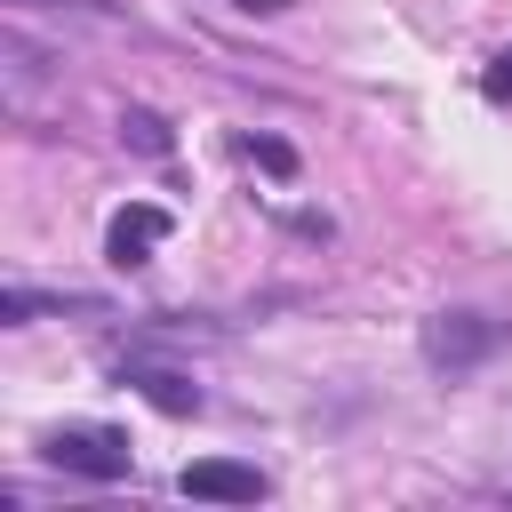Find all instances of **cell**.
I'll return each mask as SVG.
<instances>
[{"label":"cell","instance_id":"obj_1","mask_svg":"<svg viewBox=\"0 0 512 512\" xmlns=\"http://www.w3.org/2000/svg\"><path fill=\"white\" fill-rule=\"evenodd\" d=\"M40 456H48L56 472H80V480H128V464H136L112 424H56V432L40 440Z\"/></svg>","mask_w":512,"mask_h":512},{"label":"cell","instance_id":"obj_2","mask_svg":"<svg viewBox=\"0 0 512 512\" xmlns=\"http://www.w3.org/2000/svg\"><path fill=\"white\" fill-rule=\"evenodd\" d=\"M496 344H504V328H496L488 312H432V320H424V360H432L440 376L480 368Z\"/></svg>","mask_w":512,"mask_h":512},{"label":"cell","instance_id":"obj_3","mask_svg":"<svg viewBox=\"0 0 512 512\" xmlns=\"http://www.w3.org/2000/svg\"><path fill=\"white\" fill-rule=\"evenodd\" d=\"M176 488L192 496V504H264V472L256 464H240V456H200V464H184L176 472Z\"/></svg>","mask_w":512,"mask_h":512},{"label":"cell","instance_id":"obj_4","mask_svg":"<svg viewBox=\"0 0 512 512\" xmlns=\"http://www.w3.org/2000/svg\"><path fill=\"white\" fill-rule=\"evenodd\" d=\"M176 224H168V208H152V200H136V208H120L112 216V232H104V248H112V264H144L160 240H168Z\"/></svg>","mask_w":512,"mask_h":512},{"label":"cell","instance_id":"obj_5","mask_svg":"<svg viewBox=\"0 0 512 512\" xmlns=\"http://www.w3.org/2000/svg\"><path fill=\"white\" fill-rule=\"evenodd\" d=\"M120 384H136L152 408H168V416H200V384L184 376V368H160V360H120Z\"/></svg>","mask_w":512,"mask_h":512},{"label":"cell","instance_id":"obj_6","mask_svg":"<svg viewBox=\"0 0 512 512\" xmlns=\"http://www.w3.org/2000/svg\"><path fill=\"white\" fill-rule=\"evenodd\" d=\"M32 312H96V296H40V288H0V320L24 328Z\"/></svg>","mask_w":512,"mask_h":512},{"label":"cell","instance_id":"obj_7","mask_svg":"<svg viewBox=\"0 0 512 512\" xmlns=\"http://www.w3.org/2000/svg\"><path fill=\"white\" fill-rule=\"evenodd\" d=\"M120 136H128V144H136V152H152V160H160V152H168V144H176V136H168V120H160V112H120Z\"/></svg>","mask_w":512,"mask_h":512},{"label":"cell","instance_id":"obj_8","mask_svg":"<svg viewBox=\"0 0 512 512\" xmlns=\"http://www.w3.org/2000/svg\"><path fill=\"white\" fill-rule=\"evenodd\" d=\"M240 152H248L264 176H296V152H288L280 136H240Z\"/></svg>","mask_w":512,"mask_h":512},{"label":"cell","instance_id":"obj_9","mask_svg":"<svg viewBox=\"0 0 512 512\" xmlns=\"http://www.w3.org/2000/svg\"><path fill=\"white\" fill-rule=\"evenodd\" d=\"M480 88H488V96H496V104H512V48H504V56H496V64H488V80H480Z\"/></svg>","mask_w":512,"mask_h":512},{"label":"cell","instance_id":"obj_10","mask_svg":"<svg viewBox=\"0 0 512 512\" xmlns=\"http://www.w3.org/2000/svg\"><path fill=\"white\" fill-rule=\"evenodd\" d=\"M232 8H248V16H272V8H288V0H232Z\"/></svg>","mask_w":512,"mask_h":512}]
</instances>
